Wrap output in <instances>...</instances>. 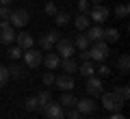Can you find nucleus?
Here are the masks:
<instances>
[{"instance_id":"obj_1","label":"nucleus","mask_w":130,"mask_h":119,"mask_svg":"<svg viewBox=\"0 0 130 119\" xmlns=\"http://www.w3.org/2000/svg\"><path fill=\"white\" fill-rule=\"evenodd\" d=\"M89 56H91L93 63H102V61H106L108 56V43L106 41H95L89 46Z\"/></svg>"},{"instance_id":"obj_2","label":"nucleus","mask_w":130,"mask_h":119,"mask_svg":"<svg viewBox=\"0 0 130 119\" xmlns=\"http://www.w3.org/2000/svg\"><path fill=\"white\" fill-rule=\"evenodd\" d=\"M59 39H61L59 30H48V32H43V35L39 37V48H41V52H50L52 48L56 46Z\"/></svg>"},{"instance_id":"obj_3","label":"nucleus","mask_w":130,"mask_h":119,"mask_svg":"<svg viewBox=\"0 0 130 119\" xmlns=\"http://www.w3.org/2000/svg\"><path fill=\"white\" fill-rule=\"evenodd\" d=\"M100 95H102V106H104L106 110H111V113H119V110H121L124 102H121L113 91H111V93H104V91H102Z\"/></svg>"},{"instance_id":"obj_4","label":"nucleus","mask_w":130,"mask_h":119,"mask_svg":"<svg viewBox=\"0 0 130 119\" xmlns=\"http://www.w3.org/2000/svg\"><path fill=\"white\" fill-rule=\"evenodd\" d=\"M28 20H30V15H28L26 9H13V11H11L9 22H11V26H13V28H24L28 24Z\"/></svg>"},{"instance_id":"obj_5","label":"nucleus","mask_w":130,"mask_h":119,"mask_svg":"<svg viewBox=\"0 0 130 119\" xmlns=\"http://www.w3.org/2000/svg\"><path fill=\"white\" fill-rule=\"evenodd\" d=\"M22 56H24V63H26L30 69H35V67H39V65H41L43 52H41V50H35V48H30V50H24Z\"/></svg>"},{"instance_id":"obj_6","label":"nucleus","mask_w":130,"mask_h":119,"mask_svg":"<svg viewBox=\"0 0 130 119\" xmlns=\"http://www.w3.org/2000/svg\"><path fill=\"white\" fill-rule=\"evenodd\" d=\"M41 110H43V115H46L48 119H63L65 117V108L59 104V102H48Z\"/></svg>"},{"instance_id":"obj_7","label":"nucleus","mask_w":130,"mask_h":119,"mask_svg":"<svg viewBox=\"0 0 130 119\" xmlns=\"http://www.w3.org/2000/svg\"><path fill=\"white\" fill-rule=\"evenodd\" d=\"M89 20H93L95 24H104L108 20V15H111V11L106 9V7H102V5H98V7H93V9H89Z\"/></svg>"},{"instance_id":"obj_8","label":"nucleus","mask_w":130,"mask_h":119,"mask_svg":"<svg viewBox=\"0 0 130 119\" xmlns=\"http://www.w3.org/2000/svg\"><path fill=\"white\" fill-rule=\"evenodd\" d=\"M87 80V93L89 95H100V93L104 91V84H102V80H100V76H89V78H85Z\"/></svg>"},{"instance_id":"obj_9","label":"nucleus","mask_w":130,"mask_h":119,"mask_svg":"<svg viewBox=\"0 0 130 119\" xmlns=\"http://www.w3.org/2000/svg\"><path fill=\"white\" fill-rule=\"evenodd\" d=\"M74 43L70 41V39H59L56 41V52H59V56H63V59H70L72 54H74Z\"/></svg>"},{"instance_id":"obj_10","label":"nucleus","mask_w":130,"mask_h":119,"mask_svg":"<svg viewBox=\"0 0 130 119\" xmlns=\"http://www.w3.org/2000/svg\"><path fill=\"white\" fill-rule=\"evenodd\" d=\"M54 84L61 89V91H72L74 89V78H72V74H61V76L54 78Z\"/></svg>"},{"instance_id":"obj_11","label":"nucleus","mask_w":130,"mask_h":119,"mask_svg":"<svg viewBox=\"0 0 130 119\" xmlns=\"http://www.w3.org/2000/svg\"><path fill=\"white\" fill-rule=\"evenodd\" d=\"M76 110L80 115H91L95 110V102L91 97H83V100H76Z\"/></svg>"},{"instance_id":"obj_12","label":"nucleus","mask_w":130,"mask_h":119,"mask_svg":"<svg viewBox=\"0 0 130 119\" xmlns=\"http://www.w3.org/2000/svg\"><path fill=\"white\" fill-rule=\"evenodd\" d=\"M85 37L89 39V43L102 41V37H104V28L100 26V24H95V26H89L87 30H85Z\"/></svg>"},{"instance_id":"obj_13","label":"nucleus","mask_w":130,"mask_h":119,"mask_svg":"<svg viewBox=\"0 0 130 119\" xmlns=\"http://www.w3.org/2000/svg\"><path fill=\"white\" fill-rule=\"evenodd\" d=\"M15 41H18V46L22 50H30L35 46V39H32L30 32H15Z\"/></svg>"},{"instance_id":"obj_14","label":"nucleus","mask_w":130,"mask_h":119,"mask_svg":"<svg viewBox=\"0 0 130 119\" xmlns=\"http://www.w3.org/2000/svg\"><path fill=\"white\" fill-rule=\"evenodd\" d=\"M78 72L83 78H89V76H95V63L93 61H83L78 65Z\"/></svg>"},{"instance_id":"obj_15","label":"nucleus","mask_w":130,"mask_h":119,"mask_svg":"<svg viewBox=\"0 0 130 119\" xmlns=\"http://www.w3.org/2000/svg\"><path fill=\"white\" fill-rule=\"evenodd\" d=\"M41 63L46 65V69H56V67H59V63H61V56L54 54V52H48V54L41 59Z\"/></svg>"},{"instance_id":"obj_16","label":"nucleus","mask_w":130,"mask_h":119,"mask_svg":"<svg viewBox=\"0 0 130 119\" xmlns=\"http://www.w3.org/2000/svg\"><path fill=\"white\" fill-rule=\"evenodd\" d=\"M74 26L78 28L80 32H85V30H87L89 26H91V20H89V15H87V13H80L78 18L74 20Z\"/></svg>"},{"instance_id":"obj_17","label":"nucleus","mask_w":130,"mask_h":119,"mask_svg":"<svg viewBox=\"0 0 130 119\" xmlns=\"http://www.w3.org/2000/svg\"><path fill=\"white\" fill-rule=\"evenodd\" d=\"M0 41L5 43V46H11V43L15 41V30H13V26L7 28V30H0Z\"/></svg>"},{"instance_id":"obj_18","label":"nucleus","mask_w":130,"mask_h":119,"mask_svg":"<svg viewBox=\"0 0 130 119\" xmlns=\"http://www.w3.org/2000/svg\"><path fill=\"white\" fill-rule=\"evenodd\" d=\"M59 104L63 106V108H72V106H76V95H72L70 91H67V93L63 91V95H61V100H59Z\"/></svg>"},{"instance_id":"obj_19","label":"nucleus","mask_w":130,"mask_h":119,"mask_svg":"<svg viewBox=\"0 0 130 119\" xmlns=\"http://www.w3.org/2000/svg\"><path fill=\"white\" fill-rule=\"evenodd\" d=\"M117 69H119V74H128L130 72V56L128 54H121L119 59H117Z\"/></svg>"},{"instance_id":"obj_20","label":"nucleus","mask_w":130,"mask_h":119,"mask_svg":"<svg viewBox=\"0 0 130 119\" xmlns=\"http://www.w3.org/2000/svg\"><path fill=\"white\" fill-rule=\"evenodd\" d=\"M117 39H119V30H117V28H104L102 41H106V43H115Z\"/></svg>"},{"instance_id":"obj_21","label":"nucleus","mask_w":130,"mask_h":119,"mask_svg":"<svg viewBox=\"0 0 130 119\" xmlns=\"http://www.w3.org/2000/svg\"><path fill=\"white\" fill-rule=\"evenodd\" d=\"M70 18H72V15L67 13V11H56V13H54L56 26H65V24H70Z\"/></svg>"},{"instance_id":"obj_22","label":"nucleus","mask_w":130,"mask_h":119,"mask_svg":"<svg viewBox=\"0 0 130 119\" xmlns=\"http://www.w3.org/2000/svg\"><path fill=\"white\" fill-rule=\"evenodd\" d=\"M72 43H74V48H78V50H89V46H91L89 39H87L85 35H76V39H74Z\"/></svg>"},{"instance_id":"obj_23","label":"nucleus","mask_w":130,"mask_h":119,"mask_svg":"<svg viewBox=\"0 0 130 119\" xmlns=\"http://www.w3.org/2000/svg\"><path fill=\"white\" fill-rule=\"evenodd\" d=\"M37 102H39V110H41L43 106L48 104V102H52V93L48 91V89H43V91H41V93L37 95Z\"/></svg>"},{"instance_id":"obj_24","label":"nucleus","mask_w":130,"mask_h":119,"mask_svg":"<svg viewBox=\"0 0 130 119\" xmlns=\"http://www.w3.org/2000/svg\"><path fill=\"white\" fill-rule=\"evenodd\" d=\"M63 69H65V74H74L76 69H78V63H76L74 59H63Z\"/></svg>"},{"instance_id":"obj_25","label":"nucleus","mask_w":130,"mask_h":119,"mask_svg":"<svg viewBox=\"0 0 130 119\" xmlns=\"http://www.w3.org/2000/svg\"><path fill=\"white\" fill-rule=\"evenodd\" d=\"M113 93H115V95L119 97V100L124 102V104L128 102V97H130V91H128V87H115V89H113Z\"/></svg>"},{"instance_id":"obj_26","label":"nucleus","mask_w":130,"mask_h":119,"mask_svg":"<svg viewBox=\"0 0 130 119\" xmlns=\"http://www.w3.org/2000/svg\"><path fill=\"white\" fill-rule=\"evenodd\" d=\"M9 67H5V65H0V89L5 87L7 82H9Z\"/></svg>"},{"instance_id":"obj_27","label":"nucleus","mask_w":130,"mask_h":119,"mask_svg":"<svg viewBox=\"0 0 130 119\" xmlns=\"http://www.w3.org/2000/svg\"><path fill=\"white\" fill-rule=\"evenodd\" d=\"M128 13H130V7L128 5H117L115 7V15H117V18H128Z\"/></svg>"},{"instance_id":"obj_28","label":"nucleus","mask_w":130,"mask_h":119,"mask_svg":"<svg viewBox=\"0 0 130 119\" xmlns=\"http://www.w3.org/2000/svg\"><path fill=\"white\" fill-rule=\"evenodd\" d=\"M24 108H26V110H39V102H37V97H28V100L24 102Z\"/></svg>"},{"instance_id":"obj_29","label":"nucleus","mask_w":130,"mask_h":119,"mask_svg":"<svg viewBox=\"0 0 130 119\" xmlns=\"http://www.w3.org/2000/svg\"><path fill=\"white\" fill-rule=\"evenodd\" d=\"M22 48H20V46H13V48H9V52H7V54H9V59L11 61H15V59H20V56H22Z\"/></svg>"},{"instance_id":"obj_30","label":"nucleus","mask_w":130,"mask_h":119,"mask_svg":"<svg viewBox=\"0 0 130 119\" xmlns=\"http://www.w3.org/2000/svg\"><path fill=\"white\" fill-rule=\"evenodd\" d=\"M9 76H13V78H22V76H24V69L20 67V65H13V67H9Z\"/></svg>"},{"instance_id":"obj_31","label":"nucleus","mask_w":130,"mask_h":119,"mask_svg":"<svg viewBox=\"0 0 130 119\" xmlns=\"http://www.w3.org/2000/svg\"><path fill=\"white\" fill-rule=\"evenodd\" d=\"M54 78H56V76L50 72V69H48V72L43 74V78H41V80H43V84H46V87H50V84H54Z\"/></svg>"},{"instance_id":"obj_32","label":"nucleus","mask_w":130,"mask_h":119,"mask_svg":"<svg viewBox=\"0 0 130 119\" xmlns=\"http://www.w3.org/2000/svg\"><path fill=\"white\" fill-rule=\"evenodd\" d=\"M95 74L98 76H108V74H111V67H108V65H95Z\"/></svg>"},{"instance_id":"obj_33","label":"nucleus","mask_w":130,"mask_h":119,"mask_svg":"<svg viewBox=\"0 0 130 119\" xmlns=\"http://www.w3.org/2000/svg\"><path fill=\"white\" fill-rule=\"evenodd\" d=\"M91 5H89V0H78V11L80 13H89Z\"/></svg>"},{"instance_id":"obj_34","label":"nucleus","mask_w":130,"mask_h":119,"mask_svg":"<svg viewBox=\"0 0 130 119\" xmlns=\"http://www.w3.org/2000/svg\"><path fill=\"white\" fill-rule=\"evenodd\" d=\"M9 18H11L9 5H2V7H0V20H9Z\"/></svg>"},{"instance_id":"obj_35","label":"nucleus","mask_w":130,"mask_h":119,"mask_svg":"<svg viewBox=\"0 0 130 119\" xmlns=\"http://www.w3.org/2000/svg\"><path fill=\"white\" fill-rule=\"evenodd\" d=\"M43 9H46V13H48V15H54L56 11H59V9H56V5H54V2H46V7H43Z\"/></svg>"},{"instance_id":"obj_36","label":"nucleus","mask_w":130,"mask_h":119,"mask_svg":"<svg viewBox=\"0 0 130 119\" xmlns=\"http://www.w3.org/2000/svg\"><path fill=\"white\" fill-rule=\"evenodd\" d=\"M67 119H83V115H80L76 108H72L70 113H67Z\"/></svg>"},{"instance_id":"obj_37","label":"nucleus","mask_w":130,"mask_h":119,"mask_svg":"<svg viewBox=\"0 0 130 119\" xmlns=\"http://www.w3.org/2000/svg\"><path fill=\"white\" fill-rule=\"evenodd\" d=\"M7 28H11V22L9 20H0V30H7Z\"/></svg>"},{"instance_id":"obj_38","label":"nucleus","mask_w":130,"mask_h":119,"mask_svg":"<svg viewBox=\"0 0 130 119\" xmlns=\"http://www.w3.org/2000/svg\"><path fill=\"white\" fill-rule=\"evenodd\" d=\"M80 61H91V56H89V50H80Z\"/></svg>"},{"instance_id":"obj_39","label":"nucleus","mask_w":130,"mask_h":119,"mask_svg":"<svg viewBox=\"0 0 130 119\" xmlns=\"http://www.w3.org/2000/svg\"><path fill=\"white\" fill-rule=\"evenodd\" d=\"M108 119H126V117H124V115H121V113H113V115H111V117H108Z\"/></svg>"},{"instance_id":"obj_40","label":"nucleus","mask_w":130,"mask_h":119,"mask_svg":"<svg viewBox=\"0 0 130 119\" xmlns=\"http://www.w3.org/2000/svg\"><path fill=\"white\" fill-rule=\"evenodd\" d=\"M13 0H0V5H11Z\"/></svg>"},{"instance_id":"obj_41","label":"nucleus","mask_w":130,"mask_h":119,"mask_svg":"<svg viewBox=\"0 0 130 119\" xmlns=\"http://www.w3.org/2000/svg\"><path fill=\"white\" fill-rule=\"evenodd\" d=\"M93 2H100V0H93Z\"/></svg>"},{"instance_id":"obj_42","label":"nucleus","mask_w":130,"mask_h":119,"mask_svg":"<svg viewBox=\"0 0 130 119\" xmlns=\"http://www.w3.org/2000/svg\"><path fill=\"white\" fill-rule=\"evenodd\" d=\"M89 119H93V117H89Z\"/></svg>"}]
</instances>
